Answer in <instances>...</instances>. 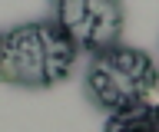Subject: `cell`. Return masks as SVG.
Here are the masks:
<instances>
[{
    "label": "cell",
    "instance_id": "6da1fadb",
    "mask_svg": "<svg viewBox=\"0 0 159 132\" xmlns=\"http://www.w3.org/2000/svg\"><path fill=\"white\" fill-rule=\"evenodd\" d=\"M80 50L57 20L20 23L0 36V79L10 86L47 89L73 73Z\"/></svg>",
    "mask_w": 159,
    "mask_h": 132
},
{
    "label": "cell",
    "instance_id": "7a4b0ae2",
    "mask_svg": "<svg viewBox=\"0 0 159 132\" xmlns=\"http://www.w3.org/2000/svg\"><path fill=\"white\" fill-rule=\"evenodd\" d=\"M159 86V66L146 50L136 46H113L93 56L86 70V92L99 109L109 116L136 109L152 99Z\"/></svg>",
    "mask_w": 159,
    "mask_h": 132
},
{
    "label": "cell",
    "instance_id": "3957f363",
    "mask_svg": "<svg viewBox=\"0 0 159 132\" xmlns=\"http://www.w3.org/2000/svg\"><path fill=\"white\" fill-rule=\"evenodd\" d=\"M53 20L76 50L103 53L113 50L123 30V10L109 0H66L53 10Z\"/></svg>",
    "mask_w": 159,
    "mask_h": 132
},
{
    "label": "cell",
    "instance_id": "277c9868",
    "mask_svg": "<svg viewBox=\"0 0 159 132\" xmlns=\"http://www.w3.org/2000/svg\"><path fill=\"white\" fill-rule=\"evenodd\" d=\"M103 132H159V106L156 102H143L136 109L116 112V116H109Z\"/></svg>",
    "mask_w": 159,
    "mask_h": 132
}]
</instances>
